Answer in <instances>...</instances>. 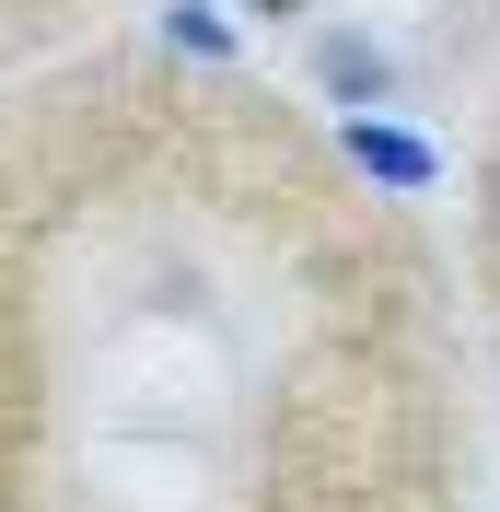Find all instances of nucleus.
<instances>
[{
	"label": "nucleus",
	"mask_w": 500,
	"mask_h": 512,
	"mask_svg": "<svg viewBox=\"0 0 500 512\" xmlns=\"http://www.w3.org/2000/svg\"><path fill=\"white\" fill-rule=\"evenodd\" d=\"M338 152L361 163L373 187H407V198H419V187L442 175V152L419 140V128H396V117H349V128H338Z\"/></svg>",
	"instance_id": "obj_1"
},
{
	"label": "nucleus",
	"mask_w": 500,
	"mask_h": 512,
	"mask_svg": "<svg viewBox=\"0 0 500 512\" xmlns=\"http://www.w3.org/2000/svg\"><path fill=\"white\" fill-rule=\"evenodd\" d=\"M314 70H326V94H338L349 117H373V105L396 94V70H384V47H361V35H326V47H314Z\"/></svg>",
	"instance_id": "obj_2"
},
{
	"label": "nucleus",
	"mask_w": 500,
	"mask_h": 512,
	"mask_svg": "<svg viewBox=\"0 0 500 512\" xmlns=\"http://www.w3.org/2000/svg\"><path fill=\"white\" fill-rule=\"evenodd\" d=\"M163 35H175L187 59H233V24H221V12H198V0H175V12H163Z\"/></svg>",
	"instance_id": "obj_3"
},
{
	"label": "nucleus",
	"mask_w": 500,
	"mask_h": 512,
	"mask_svg": "<svg viewBox=\"0 0 500 512\" xmlns=\"http://www.w3.org/2000/svg\"><path fill=\"white\" fill-rule=\"evenodd\" d=\"M245 12H303V0H245Z\"/></svg>",
	"instance_id": "obj_4"
}]
</instances>
